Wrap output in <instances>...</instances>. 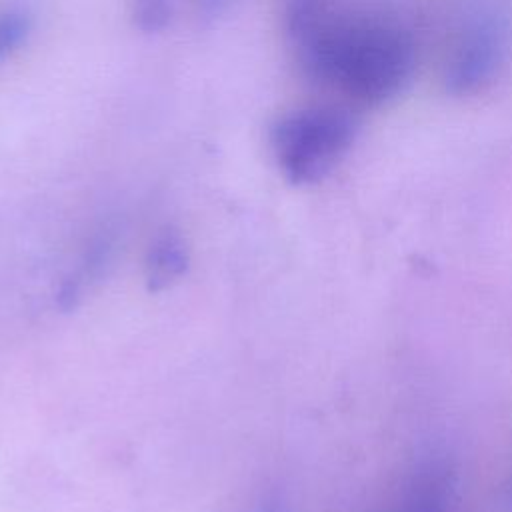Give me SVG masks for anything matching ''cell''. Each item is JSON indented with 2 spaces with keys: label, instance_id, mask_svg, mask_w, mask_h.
<instances>
[{
  "label": "cell",
  "instance_id": "4",
  "mask_svg": "<svg viewBox=\"0 0 512 512\" xmlns=\"http://www.w3.org/2000/svg\"><path fill=\"white\" fill-rule=\"evenodd\" d=\"M458 478L452 460L436 450L420 454L392 482L380 502L352 512H456Z\"/></svg>",
  "mask_w": 512,
  "mask_h": 512
},
{
  "label": "cell",
  "instance_id": "2",
  "mask_svg": "<svg viewBox=\"0 0 512 512\" xmlns=\"http://www.w3.org/2000/svg\"><path fill=\"white\" fill-rule=\"evenodd\" d=\"M356 134L354 108L322 102L282 114L270 130V146L284 178L302 186L326 178L346 158Z\"/></svg>",
  "mask_w": 512,
  "mask_h": 512
},
{
  "label": "cell",
  "instance_id": "1",
  "mask_svg": "<svg viewBox=\"0 0 512 512\" xmlns=\"http://www.w3.org/2000/svg\"><path fill=\"white\" fill-rule=\"evenodd\" d=\"M286 32L304 76L350 108L396 98L416 68L412 30L376 6L288 0Z\"/></svg>",
  "mask_w": 512,
  "mask_h": 512
},
{
  "label": "cell",
  "instance_id": "8",
  "mask_svg": "<svg viewBox=\"0 0 512 512\" xmlns=\"http://www.w3.org/2000/svg\"><path fill=\"white\" fill-rule=\"evenodd\" d=\"M252 512H288L286 500L278 494H270L258 502V506Z\"/></svg>",
  "mask_w": 512,
  "mask_h": 512
},
{
  "label": "cell",
  "instance_id": "9",
  "mask_svg": "<svg viewBox=\"0 0 512 512\" xmlns=\"http://www.w3.org/2000/svg\"><path fill=\"white\" fill-rule=\"evenodd\" d=\"M504 506L508 512H512V474H510V480H508V486L504 492Z\"/></svg>",
  "mask_w": 512,
  "mask_h": 512
},
{
  "label": "cell",
  "instance_id": "5",
  "mask_svg": "<svg viewBox=\"0 0 512 512\" xmlns=\"http://www.w3.org/2000/svg\"><path fill=\"white\" fill-rule=\"evenodd\" d=\"M188 268V248L174 228L160 230L146 250L144 276L150 290H164L178 282Z\"/></svg>",
  "mask_w": 512,
  "mask_h": 512
},
{
  "label": "cell",
  "instance_id": "7",
  "mask_svg": "<svg viewBox=\"0 0 512 512\" xmlns=\"http://www.w3.org/2000/svg\"><path fill=\"white\" fill-rule=\"evenodd\" d=\"M30 32V16L22 8L0 10V64L10 58Z\"/></svg>",
  "mask_w": 512,
  "mask_h": 512
},
{
  "label": "cell",
  "instance_id": "3",
  "mask_svg": "<svg viewBox=\"0 0 512 512\" xmlns=\"http://www.w3.org/2000/svg\"><path fill=\"white\" fill-rule=\"evenodd\" d=\"M512 46L508 16L492 6L470 8L456 26L448 58L446 84L454 94H476L498 78Z\"/></svg>",
  "mask_w": 512,
  "mask_h": 512
},
{
  "label": "cell",
  "instance_id": "6",
  "mask_svg": "<svg viewBox=\"0 0 512 512\" xmlns=\"http://www.w3.org/2000/svg\"><path fill=\"white\" fill-rule=\"evenodd\" d=\"M114 242L108 234L98 236L90 242V246L82 252L78 258L74 270L66 276V280L60 286V302L62 306H74L90 288L102 278L106 268L112 262Z\"/></svg>",
  "mask_w": 512,
  "mask_h": 512
}]
</instances>
